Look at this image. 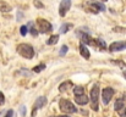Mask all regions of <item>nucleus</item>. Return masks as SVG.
<instances>
[{"label": "nucleus", "instance_id": "14", "mask_svg": "<svg viewBox=\"0 0 126 117\" xmlns=\"http://www.w3.org/2000/svg\"><path fill=\"white\" fill-rule=\"evenodd\" d=\"M69 87H70V88L72 87V82H70V80H66V82H64V83H61V84H60V87H59V90H60L61 93H64V91H66V90L69 89Z\"/></svg>", "mask_w": 126, "mask_h": 117}, {"label": "nucleus", "instance_id": "9", "mask_svg": "<svg viewBox=\"0 0 126 117\" xmlns=\"http://www.w3.org/2000/svg\"><path fill=\"white\" fill-rule=\"evenodd\" d=\"M126 49V41H114L110 44L109 50L110 51H121Z\"/></svg>", "mask_w": 126, "mask_h": 117}, {"label": "nucleus", "instance_id": "20", "mask_svg": "<svg viewBox=\"0 0 126 117\" xmlns=\"http://www.w3.org/2000/svg\"><path fill=\"white\" fill-rule=\"evenodd\" d=\"M67 50H69V48H67L66 45H63V46H61V49H60V51H59L60 56H64V55L67 52Z\"/></svg>", "mask_w": 126, "mask_h": 117}, {"label": "nucleus", "instance_id": "2", "mask_svg": "<svg viewBox=\"0 0 126 117\" xmlns=\"http://www.w3.org/2000/svg\"><path fill=\"white\" fill-rule=\"evenodd\" d=\"M99 87L95 84L92 89H91V93H89V98H91V107L93 111H98V101H99Z\"/></svg>", "mask_w": 126, "mask_h": 117}, {"label": "nucleus", "instance_id": "18", "mask_svg": "<svg viewBox=\"0 0 126 117\" xmlns=\"http://www.w3.org/2000/svg\"><path fill=\"white\" fill-rule=\"evenodd\" d=\"M74 94H75V96L83 95V94H84L83 87H75V88H74Z\"/></svg>", "mask_w": 126, "mask_h": 117}, {"label": "nucleus", "instance_id": "5", "mask_svg": "<svg viewBox=\"0 0 126 117\" xmlns=\"http://www.w3.org/2000/svg\"><path fill=\"white\" fill-rule=\"evenodd\" d=\"M45 105H47V98H45V96H39V98L36 100V103H34V105H33V107H32L31 116L36 117V115H37V111H38L39 109L44 107Z\"/></svg>", "mask_w": 126, "mask_h": 117}, {"label": "nucleus", "instance_id": "10", "mask_svg": "<svg viewBox=\"0 0 126 117\" xmlns=\"http://www.w3.org/2000/svg\"><path fill=\"white\" fill-rule=\"evenodd\" d=\"M104 10H105V6L103 4H100V2H92L91 7H89V11H92L94 13H97L99 11H104Z\"/></svg>", "mask_w": 126, "mask_h": 117}, {"label": "nucleus", "instance_id": "3", "mask_svg": "<svg viewBox=\"0 0 126 117\" xmlns=\"http://www.w3.org/2000/svg\"><path fill=\"white\" fill-rule=\"evenodd\" d=\"M59 109L61 110V112H65V114H75L77 111L75 105L71 101L65 100V99H61L59 101Z\"/></svg>", "mask_w": 126, "mask_h": 117}, {"label": "nucleus", "instance_id": "12", "mask_svg": "<svg viewBox=\"0 0 126 117\" xmlns=\"http://www.w3.org/2000/svg\"><path fill=\"white\" fill-rule=\"evenodd\" d=\"M75 101L79 104V105H86V104H88V101H89V98H87L86 95H79V96H76L75 98Z\"/></svg>", "mask_w": 126, "mask_h": 117}, {"label": "nucleus", "instance_id": "1", "mask_svg": "<svg viewBox=\"0 0 126 117\" xmlns=\"http://www.w3.org/2000/svg\"><path fill=\"white\" fill-rule=\"evenodd\" d=\"M17 52H18L22 57H25V59H33V56H34V50H33V48H32L30 44H26V43L20 44V45L17 46Z\"/></svg>", "mask_w": 126, "mask_h": 117}, {"label": "nucleus", "instance_id": "6", "mask_svg": "<svg viewBox=\"0 0 126 117\" xmlns=\"http://www.w3.org/2000/svg\"><path fill=\"white\" fill-rule=\"evenodd\" d=\"M114 109L115 111L120 115V117H126V106H125V100L121 98V99H118L115 101V105H114Z\"/></svg>", "mask_w": 126, "mask_h": 117}, {"label": "nucleus", "instance_id": "15", "mask_svg": "<svg viewBox=\"0 0 126 117\" xmlns=\"http://www.w3.org/2000/svg\"><path fill=\"white\" fill-rule=\"evenodd\" d=\"M12 9H11V6L9 5V4H6L5 1H2V0H0V11L1 12H10Z\"/></svg>", "mask_w": 126, "mask_h": 117}, {"label": "nucleus", "instance_id": "4", "mask_svg": "<svg viewBox=\"0 0 126 117\" xmlns=\"http://www.w3.org/2000/svg\"><path fill=\"white\" fill-rule=\"evenodd\" d=\"M37 26H38V28H39V32L41 33H48V32H50L51 29H53V26H51V23L50 22H48L47 20H44V18H38L37 20Z\"/></svg>", "mask_w": 126, "mask_h": 117}, {"label": "nucleus", "instance_id": "23", "mask_svg": "<svg viewBox=\"0 0 126 117\" xmlns=\"http://www.w3.org/2000/svg\"><path fill=\"white\" fill-rule=\"evenodd\" d=\"M20 33H21V36H26L27 34V26H22L20 28Z\"/></svg>", "mask_w": 126, "mask_h": 117}, {"label": "nucleus", "instance_id": "27", "mask_svg": "<svg viewBox=\"0 0 126 117\" xmlns=\"http://www.w3.org/2000/svg\"><path fill=\"white\" fill-rule=\"evenodd\" d=\"M20 114L22 115V117L26 115V107H25V106H21V107H20Z\"/></svg>", "mask_w": 126, "mask_h": 117}, {"label": "nucleus", "instance_id": "7", "mask_svg": "<svg viewBox=\"0 0 126 117\" xmlns=\"http://www.w3.org/2000/svg\"><path fill=\"white\" fill-rule=\"evenodd\" d=\"M114 93H115V91H114L113 88H104V89L102 90V100H103V104H104V105H108V104L110 103V100H111Z\"/></svg>", "mask_w": 126, "mask_h": 117}, {"label": "nucleus", "instance_id": "11", "mask_svg": "<svg viewBox=\"0 0 126 117\" xmlns=\"http://www.w3.org/2000/svg\"><path fill=\"white\" fill-rule=\"evenodd\" d=\"M80 54H81V56H83L86 60L89 59V50L87 49V46L84 45L83 43L80 44Z\"/></svg>", "mask_w": 126, "mask_h": 117}, {"label": "nucleus", "instance_id": "25", "mask_svg": "<svg viewBox=\"0 0 126 117\" xmlns=\"http://www.w3.org/2000/svg\"><path fill=\"white\" fill-rule=\"evenodd\" d=\"M30 32H31V34H32L33 37H37V36H38V32H37V31H36V29L33 28V25H32V27H31Z\"/></svg>", "mask_w": 126, "mask_h": 117}, {"label": "nucleus", "instance_id": "19", "mask_svg": "<svg viewBox=\"0 0 126 117\" xmlns=\"http://www.w3.org/2000/svg\"><path fill=\"white\" fill-rule=\"evenodd\" d=\"M45 68V65L44 64H41V65H38V66H36V67H33V72H36V73H39L41 71H43Z\"/></svg>", "mask_w": 126, "mask_h": 117}, {"label": "nucleus", "instance_id": "21", "mask_svg": "<svg viewBox=\"0 0 126 117\" xmlns=\"http://www.w3.org/2000/svg\"><path fill=\"white\" fill-rule=\"evenodd\" d=\"M113 31L116 33H126V28H123V27H115Z\"/></svg>", "mask_w": 126, "mask_h": 117}, {"label": "nucleus", "instance_id": "31", "mask_svg": "<svg viewBox=\"0 0 126 117\" xmlns=\"http://www.w3.org/2000/svg\"><path fill=\"white\" fill-rule=\"evenodd\" d=\"M102 1H107V0H102Z\"/></svg>", "mask_w": 126, "mask_h": 117}, {"label": "nucleus", "instance_id": "28", "mask_svg": "<svg viewBox=\"0 0 126 117\" xmlns=\"http://www.w3.org/2000/svg\"><path fill=\"white\" fill-rule=\"evenodd\" d=\"M4 117H14V111H12V110H9Z\"/></svg>", "mask_w": 126, "mask_h": 117}, {"label": "nucleus", "instance_id": "24", "mask_svg": "<svg viewBox=\"0 0 126 117\" xmlns=\"http://www.w3.org/2000/svg\"><path fill=\"white\" fill-rule=\"evenodd\" d=\"M33 4H34V6H36V7H38V9H43V7H44V5H43L42 2H39L38 0H34V2H33Z\"/></svg>", "mask_w": 126, "mask_h": 117}, {"label": "nucleus", "instance_id": "30", "mask_svg": "<svg viewBox=\"0 0 126 117\" xmlns=\"http://www.w3.org/2000/svg\"><path fill=\"white\" fill-rule=\"evenodd\" d=\"M123 75H124V77L126 78V71H124V72H123Z\"/></svg>", "mask_w": 126, "mask_h": 117}, {"label": "nucleus", "instance_id": "17", "mask_svg": "<svg viewBox=\"0 0 126 117\" xmlns=\"http://www.w3.org/2000/svg\"><path fill=\"white\" fill-rule=\"evenodd\" d=\"M59 41V36L58 34H54V36H51L50 38L47 40V44L48 45H54V44H56Z\"/></svg>", "mask_w": 126, "mask_h": 117}, {"label": "nucleus", "instance_id": "16", "mask_svg": "<svg viewBox=\"0 0 126 117\" xmlns=\"http://www.w3.org/2000/svg\"><path fill=\"white\" fill-rule=\"evenodd\" d=\"M81 39H82V43H83V44L91 45V43H92V38L89 37L88 33H82V34H81Z\"/></svg>", "mask_w": 126, "mask_h": 117}, {"label": "nucleus", "instance_id": "29", "mask_svg": "<svg viewBox=\"0 0 126 117\" xmlns=\"http://www.w3.org/2000/svg\"><path fill=\"white\" fill-rule=\"evenodd\" d=\"M55 117H70V116H67V115H60V116H55Z\"/></svg>", "mask_w": 126, "mask_h": 117}, {"label": "nucleus", "instance_id": "26", "mask_svg": "<svg viewBox=\"0 0 126 117\" xmlns=\"http://www.w3.org/2000/svg\"><path fill=\"white\" fill-rule=\"evenodd\" d=\"M5 104V96H4V94L0 91V105H4Z\"/></svg>", "mask_w": 126, "mask_h": 117}, {"label": "nucleus", "instance_id": "22", "mask_svg": "<svg viewBox=\"0 0 126 117\" xmlns=\"http://www.w3.org/2000/svg\"><path fill=\"white\" fill-rule=\"evenodd\" d=\"M111 64H114V65H118V66H120V67H125L126 64L124 62V61H111Z\"/></svg>", "mask_w": 126, "mask_h": 117}, {"label": "nucleus", "instance_id": "8", "mask_svg": "<svg viewBox=\"0 0 126 117\" xmlns=\"http://www.w3.org/2000/svg\"><path fill=\"white\" fill-rule=\"evenodd\" d=\"M70 7H71V0H61L60 6H59V15L64 17L70 10Z\"/></svg>", "mask_w": 126, "mask_h": 117}, {"label": "nucleus", "instance_id": "13", "mask_svg": "<svg viewBox=\"0 0 126 117\" xmlns=\"http://www.w3.org/2000/svg\"><path fill=\"white\" fill-rule=\"evenodd\" d=\"M71 28H72V23H64V25H61V26H60L59 32H60L61 34H65V33H67Z\"/></svg>", "mask_w": 126, "mask_h": 117}]
</instances>
